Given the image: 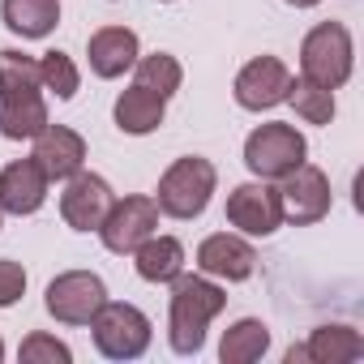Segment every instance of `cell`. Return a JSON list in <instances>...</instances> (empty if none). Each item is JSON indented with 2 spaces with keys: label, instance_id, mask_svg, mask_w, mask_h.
Instances as JSON below:
<instances>
[{
  "label": "cell",
  "instance_id": "cell-15",
  "mask_svg": "<svg viewBox=\"0 0 364 364\" xmlns=\"http://www.w3.org/2000/svg\"><path fill=\"white\" fill-rule=\"evenodd\" d=\"M198 266H202L206 274H215V279L245 283V279L253 274V266H257V253H253L249 240L219 232V236H206V240L198 245Z\"/></svg>",
  "mask_w": 364,
  "mask_h": 364
},
{
  "label": "cell",
  "instance_id": "cell-3",
  "mask_svg": "<svg viewBox=\"0 0 364 364\" xmlns=\"http://www.w3.org/2000/svg\"><path fill=\"white\" fill-rule=\"evenodd\" d=\"M215 180H219V176H215V163H210V159H198V154L176 159V163L163 171V180H159L154 202H159V210L171 215V219H198V215L210 206Z\"/></svg>",
  "mask_w": 364,
  "mask_h": 364
},
{
  "label": "cell",
  "instance_id": "cell-16",
  "mask_svg": "<svg viewBox=\"0 0 364 364\" xmlns=\"http://www.w3.org/2000/svg\"><path fill=\"white\" fill-rule=\"evenodd\" d=\"M360 355H364V338L351 326H321V330H313V338L304 347L287 351V364H300V360H313V364H351Z\"/></svg>",
  "mask_w": 364,
  "mask_h": 364
},
{
  "label": "cell",
  "instance_id": "cell-18",
  "mask_svg": "<svg viewBox=\"0 0 364 364\" xmlns=\"http://www.w3.org/2000/svg\"><path fill=\"white\" fill-rule=\"evenodd\" d=\"M0 18L22 39H48L60 22V0H0Z\"/></svg>",
  "mask_w": 364,
  "mask_h": 364
},
{
  "label": "cell",
  "instance_id": "cell-26",
  "mask_svg": "<svg viewBox=\"0 0 364 364\" xmlns=\"http://www.w3.org/2000/svg\"><path fill=\"white\" fill-rule=\"evenodd\" d=\"M22 291H26V270L18 262H0V309L18 304Z\"/></svg>",
  "mask_w": 364,
  "mask_h": 364
},
{
  "label": "cell",
  "instance_id": "cell-13",
  "mask_svg": "<svg viewBox=\"0 0 364 364\" xmlns=\"http://www.w3.org/2000/svg\"><path fill=\"white\" fill-rule=\"evenodd\" d=\"M31 159L43 167L48 180H69V176H77L82 163H86V141H82V133H73V129L48 120V124L35 133V154H31Z\"/></svg>",
  "mask_w": 364,
  "mask_h": 364
},
{
  "label": "cell",
  "instance_id": "cell-6",
  "mask_svg": "<svg viewBox=\"0 0 364 364\" xmlns=\"http://www.w3.org/2000/svg\"><path fill=\"white\" fill-rule=\"evenodd\" d=\"M304 154H309L304 137H300L291 124H279V120L253 129L249 141H245V163H249V171L262 176V180H279V176H287L291 167L304 163Z\"/></svg>",
  "mask_w": 364,
  "mask_h": 364
},
{
  "label": "cell",
  "instance_id": "cell-5",
  "mask_svg": "<svg viewBox=\"0 0 364 364\" xmlns=\"http://www.w3.org/2000/svg\"><path fill=\"white\" fill-rule=\"evenodd\" d=\"M95 330V347L107 360H137L150 347V321L141 309L124 304V300H103L99 313L90 317Z\"/></svg>",
  "mask_w": 364,
  "mask_h": 364
},
{
  "label": "cell",
  "instance_id": "cell-20",
  "mask_svg": "<svg viewBox=\"0 0 364 364\" xmlns=\"http://www.w3.org/2000/svg\"><path fill=\"white\" fill-rule=\"evenodd\" d=\"M163 103H167V99H159V95H150V90H141V86L124 90V95L116 99V129H120V133H133V137L154 133V129L163 124Z\"/></svg>",
  "mask_w": 364,
  "mask_h": 364
},
{
  "label": "cell",
  "instance_id": "cell-2",
  "mask_svg": "<svg viewBox=\"0 0 364 364\" xmlns=\"http://www.w3.org/2000/svg\"><path fill=\"white\" fill-rule=\"evenodd\" d=\"M223 304H228L223 287L180 270L171 279V321H167L171 351L176 355H198L202 343H206V326L223 313Z\"/></svg>",
  "mask_w": 364,
  "mask_h": 364
},
{
  "label": "cell",
  "instance_id": "cell-11",
  "mask_svg": "<svg viewBox=\"0 0 364 364\" xmlns=\"http://www.w3.org/2000/svg\"><path fill=\"white\" fill-rule=\"evenodd\" d=\"M287 86H291V73L279 56H257L240 69L236 77V103L245 112H266V107H279L287 103Z\"/></svg>",
  "mask_w": 364,
  "mask_h": 364
},
{
  "label": "cell",
  "instance_id": "cell-4",
  "mask_svg": "<svg viewBox=\"0 0 364 364\" xmlns=\"http://www.w3.org/2000/svg\"><path fill=\"white\" fill-rule=\"evenodd\" d=\"M300 69L309 82L326 86V90H338L347 77H351V35L343 22H321L304 35L300 43Z\"/></svg>",
  "mask_w": 364,
  "mask_h": 364
},
{
  "label": "cell",
  "instance_id": "cell-19",
  "mask_svg": "<svg viewBox=\"0 0 364 364\" xmlns=\"http://www.w3.org/2000/svg\"><path fill=\"white\" fill-rule=\"evenodd\" d=\"M133 262H137V274L146 283H171L180 270H185V245L176 236H146L133 249Z\"/></svg>",
  "mask_w": 364,
  "mask_h": 364
},
{
  "label": "cell",
  "instance_id": "cell-25",
  "mask_svg": "<svg viewBox=\"0 0 364 364\" xmlns=\"http://www.w3.org/2000/svg\"><path fill=\"white\" fill-rule=\"evenodd\" d=\"M22 364H69L73 360V351L60 343V338H52V334H31V338H22Z\"/></svg>",
  "mask_w": 364,
  "mask_h": 364
},
{
  "label": "cell",
  "instance_id": "cell-14",
  "mask_svg": "<svg viewBox=\"0 0 364 364\" xmlns=\"http://www.w3.org/2000/svg\"><path fill=\"white\" fill-rule=\"evenodd\" d=\"M48 202V176L35 159H18L0 171V210L5 215H35Z\"/></svg>",
  "mask_w": 364,
  "mask_h": 364
},
{
  "label": "cell",
  "instance_id": "cell-8",
  "mask_svg": "<svg viewBox=\"0 0 364 364\" xmlns=\"http://www.w3.org/2000/svg\"><path fill=\"white\" fill-rule=\"evenodd\" d=\"M103 300H107V287L90 270H69L48 283V313L65 326H90Z\"/></svg>",
  "mask_w": 364,
  "mask_h": 364
},
{
  "label": "cell",
  "instance_id": "cell-12",
  "mask_svg": "<svg viewBox=\"0 0 364 364\" xmlns=\"http://www.w3.org/2000/svg\"><path fill=\"white\" fill-rule=\"evenodd\" d=\"M228 223L240 228L245 236H270L283 223V206H279V189L270 185H240L228 193Z\"/></svg>",
  "mask_w": 364,
  "mask_h": 364
},
{
  "label": "cell",
  "instance_id": "cell-10",
  "mask_svg": "<svg viewBox=\"0 0 364 364\" xmlns=\"http://www.w3.org/2000/svg\"><path fill=\"white\" fill-rule=\"evenodd\" d=\"M112 202L116 198H112V185L103 176L77 171V176H69V185L60 193V215H65V223L73 232H99V223L107 219Z\"/></svg>",
  "mask_w": 364,
  "mask_h": 364
},
{
  "label": "cell",
  "instance_id": "cell-7",
  "mask_svg": "<svg viewBox=\"0 0 364 364\" xmlns=\"http://www.w3.org/2000/svg\"><path fill=\"white\" fill-rule=\"evenodd\" d=\"M283 185H279V206H283V219L304 228V223H317L330 215V180L321 167L313 163H300L291 167L287 176H279Z\"/></svg>",
  "mask_w": 364,
  "mask_h": 364
},
{
  "label": "cell",
  "instance_id": "cell-28",
  "mask_svg": "<svg viewBox=\"0 0 364 364\" xmlns=\"http://www.w3.org/2000/svg\"><path fill=\"white\" fill-rule=\"evenodd\" d=\"M0 360H5V338H0Z\"/></svg>",
  "mask_w": 364,
  "mask_h": 364
},
{
  "label": "cell",
  "instance_id": "cell-22",
  "mask_svg": "<svg viewBox=\"0 0 364 364\" xmlns=\"http://www.w3.org/2000/svg\"><path fill=\"white\" fill-rule=\"evenodd\" d=\"M133 69H137V82H133V86L150 90V95H159V99H171V95L180 90V77H185V69H180V60H176V56H167V52L141 56V60H137Z\"/></svg>",
  "mask_w": 364,
  "mask_h": 364
},
{
  "label": "cell",
  "instance_id": "cell-27",
  "mask_svg": "<svg viewBox=\"0 0 364 364\" xmlns=\"http://www.w3.org/2000/svg\"><path fill=\"white\" fill-rule=\"evenodd\" d=\"M287 5H296V9H313V5H321V0H287Z\"/></svg>",
  "mask_w": 364,
  "mask_h": 364
},
{
  "label": "cell",
  "instance_id": "cell-17",
  "mask_svg": "<svg viewBox=\"0 0 364 364\" xmlns=\"http://www.w3.org/2000/svg\"><path fill=\"white\" fill-rule=\"evenodd\" d=\"M86 56H90L95 77H120L124 69L137 65V35L129 26H103L90 35Z\"/></svg>",
  "mask_w": 364,
  "mask_h": 364
},
{
  "label": "cell",
  "instance_id": "cell-29",
  "mask_svg": "<svg viewBox=\"0 0 364 364\" xmlns=\"http://www.w3.org/2000/svg\"><path fill=\"white\" fill-rule=\"evenodd\" d=\"M0 215H5V210H0Z\"/></svg>",
  "mask_w": 364,
  "mask_h": 364
},
{
  "label": "cell",
  "instance_id": "cell-9",
  "mask_svg": "<svg viewBox=\"0 0 364 364\" xmlns=\"http://www.w3.org/2000/svg\"><path fill=\"white\" fill-rule=\"evenodd\" d=\"M159 228V202L154 198H124V202H112L107 219L99 223V236H103V249L107 253H133L146 236H154Z\"/></svg>",
  "mask_w": 364,
  "mask_h": 364
},
{
  "label": "cell",
  "instance_id": "cell-23",
  "mask_svg": "<svg viewBox=\"0 0 364 364\" xmlns=\"http://www.w3.org/2000/svg\"><path fill=\"white\" fill-rule=\"evenodd\" d=\"M287 103H291L296 116L309 120V124H330V120H334V90H326V86H317V82H309V77H291Z\"/></svg>",
  "mask_w": 364,
  "mask_h": 364
},
{
  "label": "cell",
  "instance_id": "cell-1",
  "mask_svg": "<svg viewBox=\"0 0 364 364\" xmlns=\"http://www.w3.org/2000/svg\"><path fill=\"white\" fill-rule=\"evenodd\" d=\"M48 124V99L39 60L22 52H0V133L9 141L35 137Z\"/></svg>",
  "mask_w": 364,
  "mask_h": 364
},
{
  "label": "cell",
  "instance_id": "cell-24",
  "mask_svg": "<svg viewBox=\"0 0 364 364\" xmlns=\"http://www.w3.org/2000/svg\"><path fill=\"white\" fill-rule=\"evenodd\" d=\"M39 77H43V90H52L56 99H73L77 95V69H73V60L65 56V52H48L43 60H39Z\"/></svg>",
  "mask_w": 364,
  "mask_h": 364
},
{
  "label": "cell",
  "instance_id": "cell-21",
  "mask_svg": "<svg viewBox=\"0 0 364 364\" xmlns=\"http://www.w3.org/2000/svg\"><path fill=\"white\" fill-rule=\"evenodd\" d=\"M266 347H270V330H266L257 317H245V321H236V326L223 334L219 360H223V364H253V360L266 355Z\"/></svg>",
  "mask_w": 364,
  "mask_h": 364
}]
</instances>
